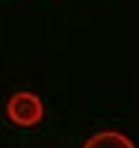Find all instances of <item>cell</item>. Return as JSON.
Masks as SVG:
<instances>
[{
    "instance_id": "cell-1",
    "label": "cell",
    "mask_w": 139,
    "mask_h": 148,
    "mask_svg": "<svg viewBox=\"0 0 139 148\" xmlns=\"http://www.w3.org/2000/svg\"><path fill=\"white\" fill-rule=\"evenodd\" d=\"M6 116H9L12 125H18V127H36L45 119V104H42V98L33 95V92H15L6 101Z\"/></svg>"
},
{
    "instance_id": "cell-2",
    "label": "cell",
    "mask_w": 139,
    "mask_h": 148,
    "mask_svg": "<svg viewBox=\"0 0 139 148\" xmlns=\"http://www.w3.org/2000/svg\"><path fill=\"white\" fill-rule=\"evenodd\" d=\"M83 148H136L130 136H124L118 130H98L83 142Z\"/></svg>"
}]
</instances>
